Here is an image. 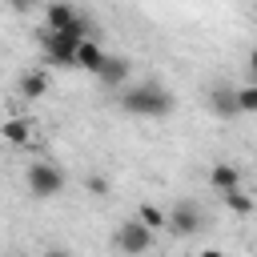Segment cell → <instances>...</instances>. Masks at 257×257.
Listing matches in <instances>:
<instances>
[{
    "instance_id": "19",
    "label": "cell",
    "mask_w": 257,
    "mask_h": 257,
    "mask_svg": "<svg viewBox=\"0 0 257 257\" xmlns=\"http://www.w3.org/2000/svg\"><path fill=\"white\" fill-rule=\"evenodd\" d=\"M253 80H257V76H253Z\"/></svg>"
},
{
    "instance_id": "1",
    "label": "cell",
    "mask_w": 257,
    "mask_h": 257,
    "mask_svg": "<svg viewBox=\"0 0 257 257\" xmlns=\"http://www.w3.org/2000/svg\"><path fill=\"white\" fill-rule=\"evenodd\" d=\"M120 108L124 112H133V116H169L173 108H177V96L165 88V84H153V80H145V84H124L120 88Z\"/></svg>"
},
{
    "instance_id": "16",
    "label": "cell",
    "mask_w": 257,
    "mask_h": 257,
    "mask_svg": "<svg viewBox=\"0 0 257 257\" xmlns=\"http://www.w3.org/2000/svg\"><path fill=\"white\" fill-rule=\"evenodd\" d=\"M84 189H88L92 197H108V177H96V173H92V177L84 181Z\"/></svg>"
},
{
    "instance_id": "17",
    "label": "cell",
    "mask_w": 257,
    "mask_h": 257,
    "mask_svg": "<svg viewBox=\"0 0 257 257\" xmlns=\"http://www.w3.org/2000/svg\"><path fill=\"white\" fill-rule=\"evenodd\" d=\"M8 8H12V12H32L36 0H8Z\"/></svg>"
},
{
    "instance_id": "13",
    "label": "cell",
    "mask_w": 257,
    "mask_h": 257,
    "mask_svg": "<svg viewBox=\"0 0 257 257\" xmlns=\"http://www.w3.org/2000/svg\"><path fill=\"white\" fill-rule=\"evenodd\" d=\"M221 197H225V209H229V213H237V217H249V213L257 209V201H253L249 193H241V185H237V189H225Z\"/></svg>"
},
{
    "instance_id": "7",
    "label": "cell",
    "mask_w": 257,
    "mask_h": 257,
    "mask_svg": "<svg viewBox=\"0 0 257 257\" xmlns=\"http://www.w3.org/2000/svg\"><path fill=\"white\" fill-rule=\"evenodd\" d=\"M104 56H108V52H104V48H100V44H96L92 36H84V40L76 44V68H84V72H92V76L100 72Z\"/></svg>"
},
{
    "instance_id": "11",
    "label": "cell",
    "mask_w": 257,
    "mask_h": 257,
    "mask_svg": "<svg viewBox=\"0 0 257 257\" xmlns=\"http://www.w3.org/2000/svg\"><path fill=\"white\" fill-rule=\"evenodd\" d=\"M68 20H76V8L68 0H48L44 8V28H64Z\"/></svg>"
},
{
    "instance_id": "12",
    "label": "cell",
    "mask_w": 257,
    "mask_h": 257,
    "mask_svg": "<svg viewBox=\"0 0 257 257\" xmlns=\"http://www.w3.org/2000/svg\"><path fill=\"white\" fill-rule=\"evenodd\" d=\"M0 137H4L8 145H28V141H32V120L12 116V120H4V124H0Z\"/></svg>"
},
{
    "instance_id": "3",
    "label": "cell",
    "mask_w": 257,
    "mask_h": 257,
    "mask_svg": "<svg viewBox=\"0 0 257 257\" xmlns=\"http://www.w3.org/2000/svg\"><path fill=\"white\" fill-rule=\"evenodd\" d=\"M24 185L36 201H52L60 189H64V173L52 165V161H32L28 173H24Z\"/></svg>"
},
{
    "instance_id": "6",
    "label": "cell",
    "mask_w": 257,
    "mask_h": 257,
    "mask_svg": "<svg viewBox=\"0 0 257 257\" xmlns=\"http://www.w3.org/2000/svg\"><path fill=\"white\" fill-rule=\"evenodd\" d=\"M128 72H133L128 56H104V64H100L96 80H100L104 88H124V84H128Z\"/></svg>"
},
{
    "instance_id": "18",
    "label": "cell",
    "mask_w": 257,
    "mask_h": 257,
    "mask_svg": "<svg viewBox=\"0 0 257 257\" xmlns=\"http://www.w3.org/2000/svg\"><path fill=\"white\" fill-rule=\"evenodd\" d=\"M249 72H253V76H257V48H253V52H249Z\"/></svg>"
},
{
    "instance_id": "10",
    "label": "cell",
    "mask_w": 257,
    "mask_h": 257,
    "mask_svg": "<svg viewBox=\"0 0 257 257\" xmlns=\"http://www.w3.org/2000/svg\"><path fill=\"white\" fill-rule=\"evenodd\" d=\"M16 88H20V96H24V100H40V96L48 92V76H44L40 68H28V72L20 76V84H16Z\"/></svg>"
},
{
    "instance_id": "8",
    "label": "cell",
    "mask_w": 257,
    "mask_h": 257,
    "mask_svg": "<svg viewBox=\"0 0 257 257\" xmlns=\"http://www.w3.org/2000/svg\"><path fill=\"white\" fill-rule=\"evenodd\" d=\"M209 108H213V116H221V120L241 116V108H237V88H213V92H209Z\"/></svg>"
},
{
    "instance_id": "2",
    "label": "cell",
    "mask_w": 257,
    "mask_h": 257,
    "mask_svg": "<svg viewBox=\"0 0 257 257\" xmlns=\"http://www.w3.org/2000/svg\"><path fill=\"white\" fill-rule=\"evenodd\" d=\"M88 32H92V24H88L84 16H76V20H68L64 28H44V32H40V44H44V52H48L52 64L76 68V44H80Z\"/></svg>"
},
{
    "instance_id": "14",
    "label": "cell",
    "mask_w": 257,
    "mask_h": 257,
    "mask_svg": "<svg viewBox=\"0 0 257 257\" xmlns=\"http://www.w3.org/2000/svg\"><path fill=\"white\" fill-rule=\"evenodd\" d=\"M137 217H141V221H145L153 233H157V229H165V221H169V213H161V209H157V205H149V201L137 209Z\"/></svg>"
},
{
    "instance_id": "9",
    "label": "cell",
    "mask_w": 257,
    "mask_h": 257,
    "mask_svg": "<svg viewBox=\"0 0 257 257\" xmlns=\"http://www.w3.org/2000/svg\"><path fill=\"white\" fill-rule=\"evenodd\" d=\"M209 185H213L217 193H225V189H237V185H241V173H237V165H229V161H217V165L209 169Z\"/></svg>"
},
{
    "instance_id": "4",
    "label": "cell",
    "mask_w": 257,
    "mask_h": 257,
    "mask_svg": "<svg viewBox=\"0 0 257 257\" xmlns=\"http://www.w3.org/2000/svg\"><path fill=\"white\" fill-rule=\"evenodd\" d=\"M165 229L177 233V237H193V233L205 229V217H201V209L193 201H177L173 213H169V221H165Z\"/></svg>"
},
{
    "instance_id": "5",
    "label": "cell",
    "mask_w": 257,
    "mask_h": 257,
    "mask_svg": "<svg viewBox=\"0 0 257 257\" xmlns=\"http://www.w3.org/2000/svg\"><path fill=\"white\" fill-rule=\"evenodd\" d=\"M116 249H124V253H145V249H153V229L137 217V221H124L120 229H116Z\"/></svg>"
},
{
    "instance_id": "15",
    "label": "cell",
    "mask_w": 257,
    "mask_h": 257,
    "mask_svg": "<svg viewBox=\"0 0 257 257\" xmlns=\"http://www.w3.org/2000/svg\"><path fill=\"white\" fill-rule=\"evenodd\" d=\"M237 108L241 112H257V80L245 84V88H237Z\"/></svg>"
}]
</instances>
